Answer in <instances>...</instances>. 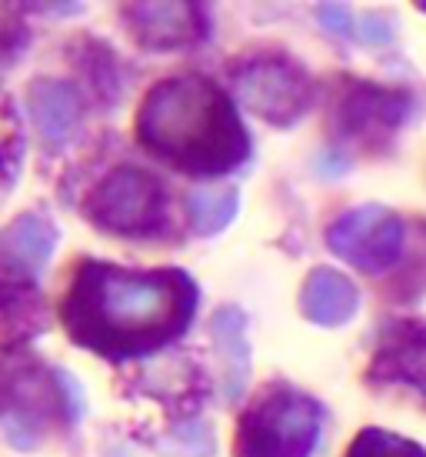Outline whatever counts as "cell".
<instances>
[{"mask_svg":"<svg viewBox=\"0 0 426 457\" xmlns=\"http://www.w3.org/2000/svg\"><path fill=\"white\" fill-rule=\"evenodd\" d=\"M197 284L187 270H127L87 257L63 297L61 318L74 344L107 357L151 354L193 320Z\"/></svg>","mask_w":426,"mask_h":457,"instance_id":"cell-1","label":"cell"},{"mask_svg":"<svg viewBox=\"0 0 426 457\" xmlns=\"http://www.w3.org/2000/svg\"><path fill=\"white\" fill-rule=\"evenodd\" d=\"M143 151L197 178L230 174L250 157V134L233 101L203 74H176L143 97L137 114Z\"/></svg>","mask_w":426,"mask_h":457,"instance_id":"cell-2","label":"cell"},{"mask_svg":"<svg viewBox=\"0 0 426 457\" xmlns=\"http://www.w3.org/2000/svg\"><path fill=\"white\" fill-rule=\"evenodd\" d=\"M77 384L30 357L0 361V428L17 451H34L53 420L77 418Z\"/></svg>","mask_w":426,"mask_h":457,"instance_id":"cell-3","label":"cell"},{"mask_svg":"<svg viewBox=\"0 0 426 457\" xmlns=\"http://www.w3.org/2000/svg\"><path fill=\"white\" fill-rule=\"evenodd\" d=\"M320 428V401L290 384H270L240 418L237 457H310Z\"/></svg>","mask_w":426,"mask_h":457,"instance_id":"cell-4","label":"cell"},{"mask_svg":"<svg viewBox=\"0 0 426 457\" xmlns=\"http://www.w3.org/2000/svg\"><path fill=\"white\" fill-rule=\"evenodd\" d=\"M233 84L240 104L274 128L297 124L314 104L310 77L287 54H253L237 67Z\"/></svg>","mask_w":426,"mask_h":457,"instance_id":"cell-5","label":"cell"},{"mask_svg":"<svg viewBox=\"0 0 426 457\" xmlns=\"http://www.w3.org/2000/svg\"><path fill=\"white\" fill-rule=\"evenodd\" d=\"M410 114H414V97L406 90L370 80H343L337 104L330 111V124L340 140L360 151H387Z\"/></svg>","mask_w":426,"mask_h":457,"instance_id":"cell-6","label":"cell"},{"mask_svg":"<svg viewBox=\"0 0 426 457\" xmlns=\"http://www.w3.org/2000/svg\"><path fill=\"white\" fill-rule=\"evenodd\" d=\"M163 207H167V194L153 174L140 167H117L87 194L84 214L101 230L143 237L160 230Z\"/></svg>","mask_w":426,"mask_h":457,"instance_id":"cell-7","label":"cell"},{"mask_svg":"<svg viewBox=\"0 0 426 457\" xmlns=\"http://www.w3.org/2000/svg\"><path fill=\"white\" fill-rule=\"evenodd\" d=\"M403 244H406L403 217L380 207V204L353 207L326 228V247L366 274L389 270L400 261Z\"/></svg>","mask_w":426,"mask_h":457,"instance_id":"cell-8","label":"cell"},{"mask_svg":"<svg viewBox=\"0 0 426 457\" xmlns=\"http://www.w3.org/2000/svg\"><path fill=\"white\" fill-rule=\"evenodd\" d=\"M373 387H406L426 407V320L389 318L366 370Z\"/></svg>","mask_w":426,"mask_h":457,"instance_id":"cell-9","label":"cell"},{"mask_svg":"<svg viewBox=\"0 0 426 457\" xmlns=\"http://www.w3.org/2000/svg\"><path fill=\"white\" fill-rule=\"evenodd\" d=\"M127 27L147 51H180L207 40L210 24L201 4H134L124 7Z\"/></svg>","mask_w":426,"mask_h":457,"instance_id":"cell-10","label":"cell"},{"mask_svg":"<svg viewBox=\"0 0 426 457\" xmlns=\"http://www.w3.org/2000/svg\"><path fill=\"white\" fill-rule=\"evenodd\" d=\"M0 328L34 334L44 328V301L37 291V270L0 254Z\"/></svg>","mask_w":426,"mask_h":457,"instance_id":"cell-11","label":"cell"},{"mask_svg":"<svg viewBox=\"0 0 426 457\" xmlns=\"http://www.w3.org/2000/svg\"><path fill=\"white\" fill-rule=\"evenodd\" d=\"M360 294L353 287L350 278H343L340 270L316 267L310 278L303 280L300 291V311L307 320H314L320 328H340L356 314Z\"/></svg>","mask_w":426,"mask_h":457,"instance_id":"cell-12","label":"cell"},{"mask_svg":"<svg viewBox=\"0 0 426 457\" xmlns=\"http://www.w3.org/2000/svg\"><path fill=\"white\" fill-rule=\"evenodd\" d=\"M30 114H34V124L40 128L44 140L63 144L80 120L77 90L67 80H37L30 87Z\"/></svg>","mask_w":426,"mask_h":457,"instance_id":"cell-13","label":"cell"},{"mask_svg":"<svg viewBox=\"0 0 426 457\" xmlns=\"http://www.w3.org/2000/svg\"><path fill=\"white\" fill-rule=\"evenodd\" d=\"M53 247H57V228L44 214H20L0 230V254L20 261L30 270L47 264Z\"/></svg>","mask_w":426,"mask_h":457,"instance_id":"cell-14","label":"cell"},{"mask_svg":"<svg viewBox=\"0 0 426 457\" xmlns=\"http://www.w3.org/2000/svg\"><path fill=\"white\" fill-rule=\"evenodd\" d=\"M240 207V194L233 187H207V191H193L187 197V217H190V228L197 234H217L224 230L233 217H237Z\"/></svg>","mask_w":426,"mask_h":457,"instance_id":"cell-15","label":"cell"},{"mask_svg":"<svg viewBox=\"0 0 426 457\" xmlns=\"http://www.w3.org/2000/svg\"><path fill=\"white\" fill-rule=\"evenodd\" d=\"M243 311L224 307L217 320H213V337L224 347L226 361H230V394H237L247 378V341H243Z\"/></svg>","mask_w":426,"mask_h":457,"instance_id":"cell-16","label":"cell"},{"mask_svg":"<svg viewBox=\"0 0 426 457\" xmlns=\"http://www.w3.org/2000/svg\"><path fill=\"white\" fill-rule=\"evenodd\" d=\"M347 457H426V447H420L416 441H406L393 431L366 428L353 437Z\"/></svg>","mask_w":426,"mask_h":457,"instance_id":"cell-17","label":"cell"},{"mask_svg":"<svg viewBox=\"0 0 426 457\" xmlns=\"http://www.w3.org/2000/svg\"><path fill=\"white\" fill-rule=\"evenodd\" d=\"M353 37L360 44H370V47H380V44H389L393 40V27L383 21V17H364L353 24Z\"/></svg>","mask_w":426,"mask_h":457,"instance_id":"cell-18","label":"cell"},{"mask_svg":"<svg viewBox=\"0 0 426 457\" xmlns=\"http://www.w3.org/2000/svg\"><path fill=\"white\" fill-rule=\"evenodd\" d=\"M320 24L326 27V30H333V34H353V24L356 21H350V13H347V7H320Z\"/></svg>","mask_w":426,"mask_h":457,"instance_id":"cell-19","label":"cell"},{"mask_svg":"<svg viewBox=\"0 0 426 457\" xmlns=\"http://www.w3.org/2000/svg\"><path fill=\"white\" fill-rule=\"evenodd\" d=\"M193 434H197V451H201V457L210 454V431H207L203 424H197V431H193ZM170 441H184V445H193V437L187 434V428H180V431H176Z\"/></svg>","mask_w":426,"mask_h":457,"instance_id":"cell-20","label":"cell"},{"mask_svg":"<svg viewBox=\"0 0 426 457\" xmlns=\"http://www.w3.org/2000/svg\"><path fill=\"white\" fill-rule=\"evenodd\" d=\"M423 11H426V4H423Z\"/></svg>","mask_w":426,"mask_h":457,"instance_id":"cell-21","label":"cell"}]
</instances>
